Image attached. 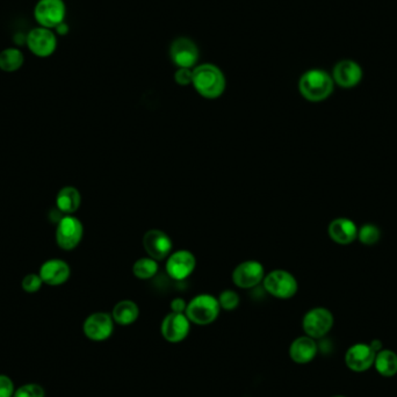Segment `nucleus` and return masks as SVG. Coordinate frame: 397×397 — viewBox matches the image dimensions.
Here are the masks:
<instances>
[{
    "instance_id": "1",
    "label": "nucleus",
    "mask_w": 397,
    "mask_h": 397,
    "mask_svg": "<svg viewBox=\"0 0 397 397\" xmlns=\"http://www.w3.org/2000/svg\"><path fill=\"white\" fill-rule=\"evenodd\" d=\"M192 85L205 99H217L225 91L227 81L220 68L210 63L195 66Z\"/></svg>"
},
{
    "instance_id": "2",
    "label": "nucleus",
    "mask_w": 397,
    "mask_h": 397,
    "mask_svg": "<svg viewBox=\"0 0 397 397\" xmlns=\"http://www.w3.org/2000/svg\"><path fill=\"white\" fill-rule=\"evenodd\" d=\"M335 81L332 76L322 69L305 71L298 81V91L310 103H320L334 92Z\"/></svg>"
},
{
    "instance_id": "3",
    "label": "nucleus",
    "mask_w": 397,
    "mask_h": 397,
    "mask_svg": "<svg viewBox=\"0 0 397 397\" xmlns=\"http://www.w3.org/2000/svg\"><path fill=\"white\" fill-rule=\"evenodd\" d=\"M221 313L218 300L212 294H198L187 303L185 315L192 324L206 327L214 323Z\"/></svg>"
},
{
    "instance_id": "4",
    "label": "nucleus",
    "mask_w": 397,
    "mask_h": 397,
    "mask_svg": "<svg viewBox=\"0 0 397 397\" xmlns=\"http://www.w3.org/2000/svg\"><path fill=\"white\" fill-rule=\"evenodd\" d=\"M265 291L273 298L280 300H288L298 293V283L295 276L285 269H274L272 272L265 274Z\"/></svg>"
},
{
    "instance_id": "5",
    "label": "nucleus",
    "mask_w": 397,
    "mask_h": 397,
    "mask_svg": "<svg viewBox=\"0 0 397 397\" xmlns=\"http://www.w3.org/2000/svg\"><path fill=\"white\" fill-rule=\"evenodd\" d=\"M37 26L55 30L65 21L66 5L64 0H37L33 10Z\"/></svg>"
},
{
    "instance_id": "6",
    "label": "nucleus",
    "mask_w": 397,
    "mask_h": 397,
    "mask_svg": "<svg viewBox=\"0 0 397 397\" xmlns=\"http://www.w3.org/2000/svg\"><path fill=\"white\" fill-rule=\"evenodd\" d=\"M26 45L34 56L48 59L55 54L59 45V37L55 30L37 26L26 35Z\"/></svg>"
},
{
    "instance_id": "7",
    "label": "nucleus",
    "mask_w": 397,
    "mask_h": 397,
    "mask_svg": "<svg viewBox=\"0 0 397 397\" xmlns=\"http://www.w3.org/2000/svg\"><path fill=\"white\" fill-rule=\"evenodd\" d=\"M335 324V317L324 307L310 309L302 318V329L305 334L314 339H320L330 332Z\"/></svg>"
},
{
    "instance_id": "8",
    "label": "nucleus",
    "mask_w": 397,
    "mask_h": 397,
    "mask_svg": "<svg viewBox=\"0 0 397 397\" xmlns=\"http://www.w3.org/2000/svg\"><path fill=\"white\" fill-rule=\"evenodd\" d=\"M84 236L81 221L74 215H64L56 227L55 238L62 250L71 251L81 244Z\"/></svg>"
},
{
    "instance_id": "9",
    "label": "nucleus",
    "mask_w": 397,
    "mask_h": 397,
    "mask_svg": "<svg viewBox=\"0 0 397 397\" xmlns=\"http://www.w3.org/2000/svg\"><path fill=\"white\" fill-rule=\"evenodd\" d=\"M115 322L108 313H93L83 323V332L92 342H103L114 332Z\"/></svg>"
},
{
    "instance_id": "10",
    "label": "nucleus",
    "mask_w": 397,
    "mask_h": 397,
    "mask_svg": "<svg viewBox=\"0 0 397 397\" xmlns=\"http://www.w3.org/2000/svg\"><path fill=\"white\" fill-rule=\"evenodd\" d=\"M191 322L185 314L170 313L161 324V334L166 342L178 344L184 342L191 332Z\"/></svg>"
},
{
    "instance_id": "11",
    "label": "nucleus",
    "mask_w": 397,
    "mask_h": 397,
    "mask_svg": "<svg viewBox=\"0 0 397 397\" xmlns=\"http://www.w3.org/2000/svg\"><path fill=\"white\" fill-rule=\"evenodd\" d=\"M265 269L257 261H243L236 266L232 272V283L242 289H250L263 283Z\"/></svg>"
},
{
    "instance_id": "12",
    "label": "nucleus",
    "mask_w": 397,
    "mask_h": 397,
    "mask_svg": "<svg viewBox=\"0 0 397 397\" xmlns=\"http://www.w3.org/2000/svg\"><path fill=\"white\" fill-rule=\"evenodd\" d=\"M170 57L178 69H193L198 63V49L191 39L178 37L170 47Z\"/></svg>"
},
{
    "instance_id": "13",
    "label": "nucleus",
    "mask_w": 397,
    "mask_h": 397,
    "mask_svg": "<svg viewBox=\"0 0 397 397\" xmlns=\"http://www.w3.org/2000/svg\"><path fill=\"white\" fill-rule=\"evenodd\" d=\"M196 259L191 251L179 250L170 254L166 261V273L176 281L187 279L194 272Z\"/></svg>"
},
{
    "instance_id": "14",
    "label": "nucleus",
    "mask_w": 397,
    "mask_h": 397,
    "mask_svg": "<svg viewBox=\"0 0 397 397\" xmlns=\"http://www.w3.org/2000/svg\"><path fill=\"white\" fill-rule=\"evenodd\" d=\"M375 352L371 344L357 343L349 346L345 353V364L349 371L364 373L374 365Z\"/></svg>"
},
{
    "instance_id": "15",
    "label": "nucleus",
    "mask_w": 397,
    "mask_h": 397,
    "mask_svg": "<svg viewBox=\"0 0 397 397\" xmlns=\"http://www.w3.org/2000/svg\"><path fill=\"white\" fill-rule=\"evenodd\" d=\"M143 247L149 257L157 261H164L172 252V239L162 230L152 229L143 236Z\"/></svg>"
},
{
    "instance_id": "16",
    "label": "nucleus",
    "mask_w": 397,
    "mask_h": 397,
    "mask_svg": "<svg viewBox=\"0 0 397 397\" xmlns=\"http://www.w3.org/2000/svg\"><path fill=\"white\" fill-rule=\"evenodd\" d=\"M364 71L359 63L352 59H343L332 70V79L342 88H353L360 84Z\"/></svg>"
},
{
    "instance_id": "17",
    "label": "nucleus",
    "mask_w": 397,
    "mask_h": 397,
    "mask_svg": "<svg viewBox=\"0 0 397 397\" xmlns=\"http://www.w3.org/2000/svg\"><path fill=\"white\" fill-rule=\"evenodd\" d=\"M71 269L69 264L62 259H49L41 265L39 276L43 283L48 286H61L69 280Z\"/></svg>"
},
{
    "instance_id": "18",
    "label": "nucleus",
    "mask_w": 397,
    "mask_h": 397,
    "mask_svg": "<svg viewBox=\"0 0 397 397\" xmlns=\"http://www.w3.org/2000/svg\"><path fill=\"white\" fill-rule=\"evenodd\" d=\"M317 353H318V344L316 343V339L307 335L295 338L288 349L291 360L298 365L312 363L316 358Z\"/></svg>"
},
{
    "instance_id": "19",
    "label": "nucleus",
    "mask_w": 397,
    "mask_h": 397,
    "mask_svg": "<svg viewBox=\"0 0 397 397\" xmlns=\"http://www.w3.org/2000/svg\"><path fill=\"white\" fill-rule=\"evenodd\" d=\"M358 225L354 221L347 217H337L330 222L327 234L331 241L338 245H349L358 237Z\"/></svg>"
},
{
    "instance_id": "20",
    "label": "nucleus",
    "mask_w": 397,
    "mask_h": 397,
    "mask_svg": "<svg viewBox=\"0 0 397 397\" xmlns=\"http://www.w3.org/2000/svg\"><path fill=\"white\" fill-rule=\"evenodd\" d=\"M81 205V192L74 186L61 188L56 195V208L64 215H72L76 213Z\"/></svg>"
},
{
    "instance_id": "21",
    "label": "nucleus",
    "mask_w": 397,
    "mask_h": 397,
    "mask_svg": "<svg viewBox=\"0 0 397 397\" xmlns=\"http://www.w3.org/2000/svg\"><path fill=\"white\" fill-rule=\"evenodd\" d=\"M110 315L113 317L115 324L121 327H129L135 323L140 316V308L136 302L132 300H122L114 305Z\"/></svg>"
},
{
    "instance_id": "22",
    "label": "nucleus",
    "mask_w": 397,
    "mask_h": 397,
    "mask_svg": "<svg viewBox=\"0 0 397 397\" xmlns=\"http://www.w3.org/2000/svg\"><path fill=\"white\" fill-rule=\"evenodd\" d=\"M374 366L376 371L385 378L397 374V354L391 349H383L375 354Z\"/></svg>"
},
{
    "instance_id": "23",
    "label": "nucleus",
    "mask_w": 397,
    "mask_h": 397,
    "mask_svg": "<svg viewBox=\"0 0 397 397\" xmlns=\"http://www.w3.org/2000/svg\"><path fill=\"white\" fill-rule=\"evenodd\" d=\"M25 64V55L18 47H8L0 52V70L12 74Z\"/></svg>"
},
{
    "instance_id": "24",
    "label": "nucleus",
    "mask_w": 397,
    "mask_h": 397,
    "mask_svg": "<svg viewBox=\"0 0 397 397\" xmlns=\"http://www.w3.org/2000/svg\"><path fill=\"white\" fill-rule=\"evenodd\" d=\"M159 261L151 257L141 258L132 265V273L137 279L149 280L159 273Z\"/></svg>"
},
{
    "instance_id": "25",
    "label": "nucleus",
    "mask_w": 397,
    "mask_h": 397,
    "mask_svg": "<svg viewBox=\"0 0 397 397\" xmlns=\"http://www.w3.org/2000/svg\"><path fill=\"white\" fill-rule=\"evenodd\" d=\"M381 238V230L378 225L373 223H365L358 229L357 239L366 247H371L379 242Z\"/></svg>"
},
{
    "instance_id": "26",
    "label": "nucleus",
    "mask_w": 397,
    "mask_h": 397,
    "mask_svg": "<svg viewBox=\"0 0 397 397\" xmlns=\"http://www.w3.org/2000/svg\"><path fill=\"white\" fill-rule=\"evenodd\" d=\"M217 300L220 303L221 310H227V312H232L236 308H238L239 302H241L239 295L232 289H225L222 292Z\"/></svg>"
},
{
    "instance_id": "27",
    "label": "nucleus",
    "mask_w": 397,
    "mask_h": 397,
    "mask_svg": "<svg viewBox=\"0 0 397 397\" xmlns=\"http://www.w3.org/2000/svg\"><path fill=\"white\" fill-rule=\"evenodd\" d=\"M13 397H45V391L40 385L27 383L15 390Z\"/></svg>"
},
{
    "instance_id": "28",
    "label": "nucleus",
    "mask_w": 397,
    "mask_h": 397,
    "mask_svg": "<svg viewBox=\"0 0 397 397\" xmlns=\"http://www.w3.org/2000/svg\"><path fill=\"white\" fill-rule=\"evenodd\" d=\"M42 285H43V281H42L41 276L37 274V273L27 274V276L22 279L21 283L22 289L26 292V293H28V294H34V293L40 291Z\"/></svg>"
},
{
    "instance_id": "29",
    "label": "nucleus",
    "mask_w": 397,
    "mask_h": 397,
    "mask_svg": "<svg viewBox=\"0 0 397 397\" xmlns=\"http://www.w3.org/2000/svg\"><path fill=\"white\" fill-rule=\"evenodd\" d=\"M14 383L8 375L0 374V397H13Z\"/></svg>"
},
{
    "instance_id": "30",
    "label": "nucleus",
    "mask_w": 397,
    "mask_h": 397,
    "mask_svg": "<svg viewBox=\"0 0 397 397\" xmlns=\"http://www.w3.org/2000/svg\"><path fill=\"white\" fill-rule=\"evenodd\" d=\"M192 79H193V70L192 69H185V68H179L174 74V81L176 84L181 86H187L192 84Z\"/></svg>"
},
{
    "instance_id": "31",
    "label": "nucleus",
    "mask_w": 397,
    "mask_h": 397,
    "mask_svg": "<svg viewBox=\"0 0 397 397\" xmlns=\"http://www.w3.org/2000/svg\"><path fill=\"white\" fill-rule=\"evenodd\" d=\"M170 308H171V313L185 314L187 308V302L181 298H173L170 303Z\"/></svg>"
},
{
    "instance_id": "32",
    "label": "nucleus",
    "mask_w": 397,
    "mask_h": 397,
    "mask_svg": "<svg viewBox=\"0 0 397 397\" xmlns=\"http://www.w3.org/2000/svg\"><path fill=\"white\" fill-rule=\"evenodd\" d=\"M55 30V33L57 37H65V35H68V33H69L70 28H69V25H68V23L64 21L62 22L61 25H59V26L56 27L55 30Z\"/></svg>"
},
{
    "instance_id": "33",
    "label": "nucleus",
    "mask_w": 397,
    "mask_h": 397,
    "mask_svg": "<svg viewBox=\"0 0 397 397\" xmlns=\"http://www.w3.org/2000/svg\"><path fill=\"white\" fill-rule=\"evenodd\" d=\"M331 397H346V396H344V395H334V396Z\"/></svg>"
}]
</instances>
